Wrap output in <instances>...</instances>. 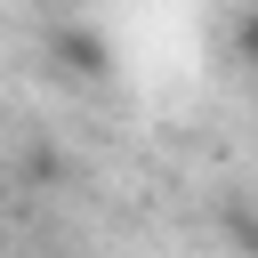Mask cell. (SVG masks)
<instances>
[{
  "mask_svg": "<svg viewBox=\"0 0 258 258\" xmlns=\"http://www.w3.org/2000/svg\"><path fill=\"white\" fill-rule=\"evenodd\" d=\"M64 56H73V73H97V40H81V32L64 40Z\"/></svg>",
  "mask_w": 258,
  "mask_h": 258,
  "instance_id": "obj_1",
  "label": "cell"
}]
</instances>
